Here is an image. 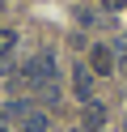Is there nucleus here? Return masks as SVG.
<instances>
[{"instance_id":"423d86ee","label":"nucleus","mask_w":127,"mask_h":132,"mask_svg":"<svg viewBox=\"0 0 127 132\" xmlns=\"http://www.w3.org/2000/svg\"><path fill=\"white\" fill-rule=\"evenodd\" d=\"M21 132H47V115H42V111H30L21 119Z\"/></svg>"},{"instance_id":"0eeeda50","label":"nucleus","mask_w":127,"mask_h":132,"mask_svg":"<svg viewBox=\"0 0 127 132\" xmlns=\"http://www.w3.org/2000/svg\"><path fill=\"white\" fill-rule=\"evenodd\" d=\"M8 128H13V119H8V115H4V106H0V132H8Z\"/></svg>"},{"instance_id":"39448f33","label":"nucleus","mask_w":127,"mask_h":132,"mask_svg":"<svg viewBox=\"0 0 127 132\" xmlns=\"http://www.w3.org/2000/svg\"><path fill=\"white\" fill-rule=\"evenodd\" d=\"M13 47H17V30H13V26H4V30H0V64L13 55Z\"/></svg>"},{"instance_id":"1a4fd4ad","label":"nucleus","mask_w":127,"mask_h":132,"mask_svg":"<svg viewBox=\"0 0 127 132\" xmlns=\"http://www.w3.org/2000/svg\"><path fill=\"white\" fill-rule=\"evenodd\" d=\"M72 132H93V128H85V123H81V128H72Z\"/></svg>"},{"instance_id":"6e6552de","label":"nucleus","mask_w":127,"mask_h":132,"mask_svg":"<svg viewBox=\"0 0 127 132\" xmlns=\"http://www.w3.org/2000/svg\"><path fill=\"white\" fill-rule=\"evenodd\" d=\"M102 4H106V9H123L127 0H102Z\"/></svg>"},{"instance_id":"20e7f679","label":"nucleus","mask_w":127,"mask_h":132,"mask_svg":"<svg viewBox=\"0 0 127 132\" xmlns=\"http://www.w3.org/2000/svg\"><path fill=\"white\" fill-rule=\"evenodd\" d=\"M85 128H93V132H102V128H106V106L85 102Z\"/></svg>"},{"instance_id":"f257e3e1","label":"nucleus","mask_w":127,"mask_h":132,"mask_svg":"<svg viewBox=\"0 0 127 132\" xmlns=\"http://www.w3.org/2000/svg\"><path fill=\"white\" fill-rule=\"evenodd\" d=\"M21 81H25V85H38L42 94L55 89V55H51V51H38V55L21 68Z\"/></svg>"},{"instance_id":"f03ea898","label":"nucleus","mask_w":127,"mask_h":132,"mask_svg":"<svg viewBox=\"0 0 127 132\" xmlns=\"http://www.w3.org/2000/svg\"><path fill=\"white\" fill-rule=\"evenodd\" d=\"M89 72H93V77H110V72H114V51H110L106 43H93V51H89Z\"/></svg>"},{"instance_id":"7ed1b4c3","label":"nucleus","mask_w":127,"mask_h":132,"mask_svg":"<svg viewBox=\"0 0 127 132\" xmlns=\"http://www.w3.org/2000/svg\"><path fill=\"white\" fill-rule=\"evenodd\" d=\"M72 85H76V98H85V102H89V94H93V72L85 68V64H76V72H72Z\"/></svg>"}]
</instances>
